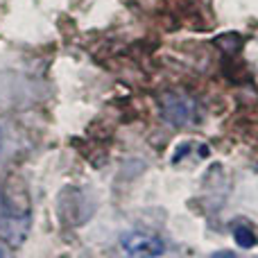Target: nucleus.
Wrapping results in <instances>:
<instances>
[{"label":"nucleus","mask_w":258,"mask_h":258,"mask_svg":"<svg viewBox=\"0 0 258 258\" xmlns=\"http://www.w3.org/2000/svg\"><path fill=\"white\" fill-rule=\"evenodd\" d=\"M120 247L129 256H159L165 251L163 240L150 231H143V229L141 231H138V229L127 231L125 236L120 238Z\"/></svg>","instance_id":"nucleus-1"},{"label":"nucleus","mask_w":258,"mask_h":258,"mask_svg":"<svg viewBox=\"0 0 258 258\" xmlns=\"http://www.w3.org/2000/svg\"><path fill=\"white\" fill-rule=\"evenodd\" d=\"M195 116V102L181 95H168L163 102V118H168L172 125H183L190 122Z\"/></svg>","instance_id":"nucleus-2"},{"label":"nucleus","mask_w":258,"mask_h":258,"mask_svg":"<svg viewBox=\"0 0 258 258\" xmlns=\"http://www.w3.org/2000/svg\"><path fill=\"white\" fill-rule=\"evenodd\" d=\"M236 238H238V242H240L242 247H251V245H254V236H251L249 231H245V229H238Z\"/></svg>","instance_id":"nucleus-3"}]
</instances>
